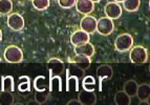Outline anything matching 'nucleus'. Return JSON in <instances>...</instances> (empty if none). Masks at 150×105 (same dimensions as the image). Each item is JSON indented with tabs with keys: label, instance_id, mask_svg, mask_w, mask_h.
Here are the masks:
<instances>
[{
	"label": "nucleus",
	"instance_id": "obj_1",
	"mask_svg": "<svg viewBox=\"0 0 150 105\" xmlns=\"http://www.w3.org/2000/svg\"><path fill=\"white\" fill-rule=\"evenodd\" d=\"M129 50V59L134 64H144L148 61V50L142 45H135Z\"/></svg>",
	"mask_w": 150,
	"mask_h": 105
},
{
	"label": "nucleus",
	"instance_id": "obj_2",
	"mask_svg": "<svg viewBox=\"0 0 150 105\" xmlns=\"http://www.w3.org/2000/svg\"><path fill=\"white\" fill-rule=\"evenodd\" d=\"M133 45V38L130 34L123 33L115 38V48L119 52H128Z\"/></svg>",
	"mask_w": 150,
	"mask_h": 105
},
{
	"label": "nucleus",
	"instance_id": "obj_3",
	"mask_svg": "<svg viewBox=\"0 0 150 105\" xmlns=\"http://www.w3.org/2000/svg\"><path fill=\"white\" fill-rule=\"evenodd\" d=\"M3 57L8 63H20L23 60V52L17 45H10L4 50Z\"/></svg>",
	"mask_w": 150,
	"mask_h": 105
},
{
	"label": "nucleus",
	"instance_id": "obj_4",
	"mask_svg": "<svg viewBox=\"0 0 150 105\" xmlns=\"http://www.w3.org/2000/svg\"><path fill=\"white\" fill-rule=\"evenodd\" d=\"M115 30V23L112 19L108 17H102L99 20H97V31L100 35L102 36H108Z\"/></svg>",
	"mask_w": 150,
	"mask_h": 105
},
{
	"label": "nucleus",
	"instance_id": "obj_5",
	"mask_svg": "<svg viewBox=\"0 0 150 105\" xmlns=\"http://www.w3.org/2000/svg\"><path fill=\"white\" fill-rule=\"evenodd\" d=\"M104 13H105V17H108L110 19H118L122 15V6L120 3L115 2V1H110L107 2L104 6Z\"/></svg>",
	"mask_w": 150,
	"mask_h": 105
},
{
	"label": "nucleus",
	"instance_id": "obj_6",
	"mask_svg": "<svg viewBox=\"0 0 150 105\" xmlns=\"http://www.w3.org/2000/svg\"><path fill=\"white\" fill-rule=\"evenodd\" d=\"M80 28L88 35L93 34L97 31V19L93 16L85 15L80 21Z\"/></svg>",
	"mask_w": 150,
	"mask_h": 105
},
{
	"label": "nucleus",
	"instance_id": "obj_7",
	"mask_svg": "<svg viewBox=\"0 0 150 105\" xmlns=\"http://www.w3.org/2000/svg\"><path fill=\"white\" fill-rule=\"evenodd\" d=\"M8 26L13 31H21L24 28V18L19 13H12L8 17Z\"/></svg>",
	"mask_w": 150,
	"mask_h": 105
},
{
	"label": "nucleus",
	"instance_id": "obj_8",
	"mask_svg": "<svg viewBox=\"0 0 150 105\" xmlns=\"http://www.w3.org/2000/svg\"><path fill=\"white\" fill-rule=\"evenodd\" d=\"M47 66L50 70V74L53 76H60L65 70V65L63 61L58 58L50 59L47 62Z\"/></svg>",
	"mask_w": 150,
	"mask_h": 105
},
{
	"label": "nucleus",
	"instance_id": "obj_9",
	"mask_svg": "<svg viewBox=\"0 0 150 105\" xmlns=\"http://www.w3.org/2000/svg\"><path fill=\"white\" fill-rule=\"evenodd\" d=\"M75 8L82 15H89L95 10V3L91 0H76Z\"/></svg>",
	"mask_w": 150,
	"mask_h": 105
},
{
	"label": "nucleus",
	"instance_id": "obj_10",
	"mask_svg": "<svg viewBox=\"0 0 150 105\" xmlns=\"http://www.w3.org/2000/svg\"><path fill=\"white\" fill-rule=\"evenodd\" d=\"M97 77L99 79V83L102 85V82L104 80H109L112 78L113 75V70L111 67V65L109 64H102L97 68Z\"/></svg>",
	"mask_w": 150,
	"mask_h": 105
},
{
	"label": "nucleus",
	"instance_id": "obj_11",
	"mask_svg": "<svg viewBox=\"0 0 150 105\" xmlns=\"http://www.w3.org/2000/svg\"><path fill=\"white\" fill-rule=\"evenodd\" d=\"M78 101L81 105H95L97 103V96L95 90H82L79 93Z\"/></svg>",
	"mask_w": 150,
	"mask_h": 105
},
{
	"label": "nucleus",
	"instance_id": "obj_12",
	"mask_svg": "<svg viewBox=\"0 0 150 105\" xmlns=\"http://www.w3.org/2000/svg\"><path fill=\"white\" fill-rule=\"evenodd\" d=\"M89 42V35L82 30H77L70 35V43L74 46Z\"/></svg>",
	"mask_w": 150,
	"mask_h": 105
},
{
	"label": "nucleus",
	"instance_id": "obj_13",
	"mask_svg": "<svg viewBox=\"0 0 150 105\" xmlns=\"http://www.w3.org/2000/svg\"><path fill=\"white\" fill-rule=\"evenodd\" d=\"M68 62L77 65V66H79V67H81L84 70H87L90 66V64H91V60H90L89 57H86V56L83 55H77V54L71 58H69Z\"/></svg>",
	"mask_w": 150,
	"mask_h": 105
},
{
	"label": "nucleus",
	"instance_id": "obj_14",
	"mask_svg": "<svg viewBox=\"0 0 150 105\" xmlns=\"http://www.w3.org/2000/svg\"><path fill=\"white\" fill-rule=\"evenodd\" d=\"M74 50H75V54H77V55H83L89 58L93 57L96 52L95 46L90 42H86V43H83V44L77 45V46H75Z\"/></svg>",
	"mask_w": 150,
	"mask_h": 105
},
{
	"label": "nucleus",
	"instance_id": "obj_15",
	"mask_svg": "<svg viewBox=\"0 0 150 105\" xmlns=\"http://www.w3.org/2000/svg\"><path fill=\"white\" fill-rule=\"evenodd\" d=\"M137 97L140 101H149L150 98V85L149 83H143L139 85L137 90Z\"/></svg>",
	"mask_w": 150,
	"mask_h": 105
},
{
	"label": "nucleus",
	"instance_id": "obj_16",
	"mask_svg": "<svg viewBox=\"0 0 150 105\" xmlns=\"http://www.w3.org/2000/svg\"><path fill=\"white\" fill-rule=\"evenodd\" d=\"M113 101L117 105H129L131 103V98L124 90H119L115 93Z\"/></svg>",
	"mask_w": 150,
	"mask_h": 105
},
{
	"label": "nucleus",
	"instance_id": "obj_17",
	"mask_svg": "<svg viewBox=\"0 0 150 105\" xmlns=\"http://www.w3.org/2000/svg\"><path fill=\"white\" fill-rule=\"evenodd\" d=\"M138 82L134 80H128L124 83V86H123V90L129 96L130 98L135 97L137 95V90H138Z\"/></svg>",
	"mask_w": 150,
	"mask_h": 105
},
{
	"label": "nucleus",
	"instance_id": "obj_18",
	"mask_svg": "<svg viewBox=\"0 0 150 105\" xmlns=\"http://www.w3.org/2000/svg\"><path fill=\"white\" fill-rule=\"evenodd\" d=\"M19 84H18V90L20 93H26L28 94L30 92V78L26 76H21L18 79Z\"/></svg>",
	"mask_w": 150,
	"mask_h": 105
},
{
	"label": "nucleus",
	"instance_id": "obj_19",
	"mask_svg": "<svg viewBox=\"0 0 150 105\" xmlns=\"http://www.w3.org/2000/svg\"><path fill=\"white\" fill-rule=\"evenodd\" d=\"M50 92H59L60 93L62 90V80H61L60 76H53L50 77Z\"/></svg>",
	"mask_w": 150,
	"mask_h": 105
},
{
	"label": "nucleus",
	"instance_id": "obj_20",
	"mask_svg": "<svg viewBox=\"0 0 150 105\" xmlns=\"http://www.w3.org/2000/svg\"><path fill=\"white\" fill-rule=\"evenodd\" d=\"M67 75V74H66ZM66 89L67 92H78L79 90V79L75 76L67 75L66 79Z\"/></svg>",
	"mask_w": 150,
	"mask_h": 105
},
{
	"label": "nucleus",
	"instance_id": "obj_21",
	"mask_svg": "<svg viewBox=\"0 0 150 105\" xmlns=\"http://www.w3.org/2000/svg\"><path fill=\"white\" fill-rule=\"evenodd\" d=\"M34 88L35 90H44L47 89L48 86V81L44 76H38L34 80Z\"/></svg>",
	"mask_w": 150,
	"mask_h": 105
},
{
	"label": "nucleus",
	"instance_id": "obj_22",
	"mask_svg": "<svg viewBox=\"0 0 150 105\" xmlns=\"http://www.w3.org/2000/svg\"><path fill=\"white\" fill-rule=\"evenodd\" d=\"M141 5V0H124L123 1V6L127 12L133 13L139 10Z\"/></svg>",
	"mask_w": 150,
	"mask_h": 105
},
{
	"label": "nucleus",
	"instance_id": "obj_23",
	"mask_svg": "<svg viewBox=\"0 0 150 105\" xmlns=\"http://www.w3.org/2000/svg\"><path fill=\"white\" fill-rule=\"evenodd\" d=\"M14 89H15L14 78L12 76H4V77H2V90L13 93Z\"/></svg>",
	"mask_w": 150,
	"mask_h": 105
},
{
	"label": "nucleus",
	"instance_id": "obj_24",
	"mask_svg": "<svg viewBox=\"0 0 150 105\" xmlns=\"http://www.w3.org/2000/svg\"><path fill=\"white\" fill-rule=\"evenodd\" d=\"M66 74L69 76H75V77H77L78 79L80 80V79H82V78L84 77V75H85V70H82V68L79 67V66H77V65L71 64L70 67H68L67 70H66Z\"/></svg>",
	"mask_w": 150,
	"mask_h": 105
},
{
	"label": "nucleus",
	"instance_id": "obj_25",
	"mask_svg": "<svg viewBox=\"0 0 150 105\" xmlns=\"http://www.w3.org/2000/svg\"><path fill=\"white\" fill-rule=\"evenodd\" d=\"M14 103V96L10 92H0V105H13Z\"/></svg>",
	"mask_w": 150,
	"mask_h": 105
},
{
	"label": "nucleus",
	"instance_id": "obj_26",
	"mask_svg": "<svg viewBox=\"0 0 150 105\" xmlns=\"http://www.w3.org/2000/svg\"><path fill=\"white\" fill-rule=\"evenodd\" d=\"M48 97H50V90L44 89V90H36L35 93V101L39 105L43 104L47 101Z\"/></svg>",
	"mask_w": 150,
	"mask_h": 105
},
{
	"label": "nucleus",
	"instance_id": "obj_27",
	"mask_svg": "<svg viewBox=\"0 0 150 105\" xmlns=\"http://www.w3.org/2000/svg\"><path fill=\"white\" fill-rule=\"evenodd\" d=\"M13 10V2L11 0H0V15H8Z\"/></svg>",
	"mask_w": 150,
	"mask_h": 105
},
{
	"label": "nucleus",
	"instance_id": "obj_28",
	"mask_svg": "<svg viewBox=\"0 0 150 105\" xmlns=\"http://www.w3.org/2000/svg\"><path fill=\"white\" fill-rule=\"evenodd\" d=\"M32 2L37 11H44L50 6V0H32Z\"/></svg>",
	"mask_w": 150,
	"mask_h": 105
},
{
	"label": "nucleus",
	"instance_id": "obj_29",
	"mask_svg": "<svg viewBox=\"0 0 150 105\" xmlns=\"http://www.w3.org/2000/svg\"><path fill=\"white\" fill-rule=\"evenodd\" d=\"M58 3L62 9H71L75 6L76 0H58Z\"/></svg>",
	"mask_w": 150,
	"mask_h": 105
},
{
	"label": "nucleus",
	"instance_id": "obj_30",
	"mask_svg": "<svg viewBox=\"0 0 150 105\" xmlns=\"http://www.w3.org/2000/svg\"><path fill=\"white\" fill-rule=\"evenodd\" d=\"M82 84H96V79L91 76H86L82 78Z\"/></svg>",
	"mask_w": 150,
	"mask_h": 105
},
{
	"label": "nucleus",
	"instance_id": "obj_31",
	"mask_svg": "<svg viewBox=\"0 0 150 105\" xmlns=\"http://www.w3.org/2000/svg\"><path fill=\"white\" fill-rule=\"evenodd\" d=\"M83 89L85 90H95L96 84H82Z\"/></svg>",
	"mask_w": 150,
	"mask_h": 105
},
{
	"label": "nucleus",
	"instance_id": "obj_32",
	"mask_svg": "<svg viewBox=\"0 0 150 105\" xmlns=\"http://www.w3.org/2000/svg\"><path fill=\"white\" fill-rule=\"evenodd\" d=\"M67 105H81V103L78 101V99H73L67 102Z\"/></svg>",
	"mask_w": 150,
	"mask_h": 105
},
{
	"label": "nucleus",
	"instance_id": "obj_33",
	"mask_svg": "<svg viewBox=\"0 0 150 105\" xmlns=\"http://www.w3.org/2000/svg\"><path fill=\"white\" fill-rule=\"evenodd\" d=\"M140 105H149V102L148 101H141Z\"/></svg>",
	"mask_w": 150,
	"mask_h": 105
},
{
	"label": "nucleus",
	"instance_id": "obj_34",
	"mask_svg": "<svg viewBox=\"0 0 150 105\" xmlns=\"http://www.w3.org/2000/svg\"><path fill=\"white\" fill-rule=\"evenodd\" d=\"M2 90V76H0V92Z\"/></svg>",
	"mask_w": 150,
	"mask_h": 105
},
{
	"label": "nucleus",
	"instance_id": "obj_35",
	"mask_svg": "<svg viewBox=\"0 0 150 105\" xmlns=\"http://www.w3.org/2000/svg\"><path fill=\"white\" fill-rule=\"evenodd\" d=\"M28 105H39L37 102H36V101H32V102H28Z\"/></svg>",
	"mask_w": 150,
	"mask_h": 105
},
{
	"label": "nucleus",
	"instance_id": "obj_36",
	"mask_svg": "<svg viewBox=\"0 0 150 105\" xmlns=\"http://www.w3.org/2000/svg\"><path fill=\"white\" fill-rule=\"evenodd\" d=\"M1 40H2V31L0 30V42H1Z\"/></svg>",
	"mask_w": 150,
	"mask_h": 105
},
{
	"label": "nucleus",
	"instance_id": "obj_37",
	"mask_svg": "<svg viewBox=\"0 0 150 105\" xmlns=\"http://www.w3.org/2000/svg\"><path fill=\"white\" fill-rule=\"evenodd\" d=\"M113 1H115V2H118V3H120V2H123V1H124V0H113Z\"/></svg>",
	"mask_w": 150,
	"mask_h": 105
},
{
	"label": "nucleus",
	"instance_id": "obj_38",
	"mask_svg": "<svg viewBox=\"0 0 150 105\" xmlns=\"http://www.w3.org/2000/svg\"><path fill=\"white\" fill-rule=\"evenodd\" d=\"M93 3H96V2H99V1H101V0H91Z\"/></svg>",
	"mask_w": 150,
	"mask_h": 105
}]
</instances>
